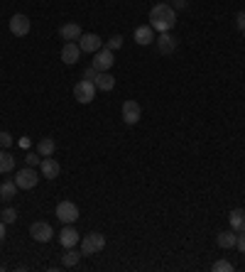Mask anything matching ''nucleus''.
Instances as JSON below:
<instances>
[{
  "label": "nucleus",
  "instance_id": "obj_1",
  "mask_svg": "<svg viewBox=\"0 0 245 272\" xmlns=\"http://www.w3.org/2000/svg\"><path fill=\"white\" fill-rule=\"evenodd\" d=\"M177 25V10L172 5L157 3L152 10H150V27L157 30V32H169L172 27Z\"/></svg>",
  "mask_w": 245,
  "mask_h": 272
},
{
  "label": "nucleus",
  "instance_id": "obj_2",
  "mask_svg": "<svg viewBox=\"0 0 245 272\" xmlns=\"http://www.w3.org/2000/svg\"><path fill=\"white\" fill-rule=\"evenodd\" d=\"M74 98L79 101V103H91V101L96 98V84L93 81H88V79H81V81H76V86H74Z\"/></svg>",
  "mask_w": 245,
  "mask_h": 272
},
{
  "label": "nucleus",
  "instance_id": "obj_3",
  "mask_svg": "<svg viewBox=\"0 0 245 272\" xmlns=\"http://www.w3.org/2000/svg\"><path fill=\"white\" fill-rule=\"evenodd\" d=\"M103 248H106V235L103 233H88L81 240V253L84 255H96Z\"/></svg>",
  "mask_w": 245,
  "mask_h": 272
},
{
  "label": "nucleus",
  "instance_id": "obj_4",
  "mask_svg": "<svg viewBox=\"0 0 245 272\" xmlns=\"http://www.w3.org/2000/svg\"><path fill=\"white\" fill-rule=\"evenodd\" d=\"M54 213H57V218H59L64 226H66V223H76V221H79V206H76L74 201H59Z\"/></svg>",
  "mask_w": 245,
  "mask_h": 272
},
{
  "label": "nucleus",
  "instance_id": "obj_5",
  "mask_svg": "<svg viewBox=\"0 0 245 272\" xmlns=\"http://www.w3.org/2000/svg\"><path fill=\"white\" fill-rule=\"evenodd\" d=\"M15 184H17V189H35L37 184H39V174L35 172V167H24V169H20V172L15 174Z\"/></svg>",
  "mask_w": 245,
  "mask_h": 272
},
{
  "label": "nucleus",
  "instance_id": "obj_6",
  "mask_svg": "<svg viewBox=\"0 0 245 272\" xmlns=\"http://www.w3.org/2000/svg\"><path fill=\"white\" fill-rule=\"evenodd\" d=\"M140 118H142V108H140V103L137 101H125L122 103V123L125 125H135L140 123Z\"/></svg>",
  "mask_w": 245,
  "mask_h": 272
},
{
  "label": "nucleus",
  "instance_id": "obj_7",
  "mask_svg": "<svg viewBox=\"0 0 245 272\" xmlns=\"http://www.w3.org/2000/svg\"><path fill=\"white\" fill-rule=\"evenodd\" d=\"M30 235L35 238L37 243H49L54 238V231H52V226L47 221H35L30 226Z\"/></svg>",
  "mask_w": 245,
  "mask_h": 272
},
{
  "label": "nucleus",
  "instance_id": "obj_8",
  "mask_svg": "<svg viewBox=\"0 0 245 272\" xmlns=\"http://www.w3.org/2000/svg\"><path fill=\"white\" fill-rule=\"evenodd\" d=\"M30 27H32V22H30L27 15L17 13L10 17V32L15 37H27V35H30Z\"/></svg>",
  "mask_w": 245,
  "mask_h": 272
},
{
  "label": "nucleus",
  "instance_id": "obj_9",
  "mask_svg": "<svg viewBox=\"0 0 245 272\" xmlns=\"http://www.w3.org/2000/svg\"><path fill=\"white\" fill-rule=\"evenodd\" d=\"M115 64V57H113V50H108L106 44L101 47V50L93 54V66H96L98 71H108L110 66Z\"/></svg>",
  "mask_w": 245,
  "mask_h": 272
},
{
  "label": "nucleus",
  "instance_id": "obj_10",
  "mask_svg": "<svg viewBox=\"0 0 245 272\" xmlns=\"http://www.w3.org/2000/svg\"><path fill=\"white\" fill-rule=\"evenodd\" d=\"M59 243H61V248H76L81 243V235H79V231L74 228V223H66V226L61 228Z\"/></svg>",
  "mask_w": 245,
  "mask_h": 272
},
{
  "label": "nucleus",
  "instance_id": "obj_11",
  "mask_svg": "<svg viewBox=\"0 0 245 272\" xmlns=\"http://www.w3.org/2000/svg\"><path fill=\"white\" fill-rule=\"evenodd\" d=\"M79 47H81V52H86V54H96V52L103 47V39L98 37L96 32H86V35H81V39H79Z\"/></svg>",
  "mask_w": 245,
  "mask_h": 272
},
{
  "label": "nucleus",
  "instance_id": "obj_12",
  "mask_svg": "<svg viewBox=\"0 0 245 272\" xmlns=\"http://www.w3.org/2000/svg\"><path fill=\"white\" fill-rule=\"evenodd\" d=\"M79 57H81V47H79V42H64V47H61V62L71 66V64L79 62Z\"/></svg>",
  "mask_w": 245,
  "mask_h": 272
},
{
  "label": "nucleus",
  "instance_id": "obj_13",
  "mask_svg": "<svg viewBox=\"0 0 245 272\" xmlns=\"http://www.w3.org/2000/svg\"><path fill=\"white\" fill-rule=\"evenodd\" d=\"M155 44H157L159 54H172V52L177 50V39L172 37L169 32H159L157 37H155Z\"/></svg>",
  "mask_w": 245,
  "mask_h": 272
},
{
  "label": "nucleus",
  "instance_id": "obj_14",
  "mask_svg": "<svg viewBox=\"0 0 245 272\" xmlns=\"http://www.w3.org/2000/svg\"><path fill=\"white\" fill-rule=\"evenodd\" d=\"M39 172H42V177L44 179H57L61 172V167H59V162L57 160H52V157H44V160L39 162Z\"/></svg>",
  "mask_w": 245,
  "mask_h": 272
},
{
  "label": "nucleus",
  "instance_id": "obj_15",
  "mask_svg": "<svg viewBox=\"0 0 245 272\" xmlns=\"http://www.w3.org/2000/svg\"><path fill=\"white\" fill-rule=\"evenodd\" d=\"M135 42L140 44V47H147V44H152L155 42V30L150 25H140V27H135Z\"/></svg>",
  "mask_w": 245,
  "mask_h": 272
},
{
  "label": "nucleus",
  "instance_id": "obj_16",
  "mask_svg": "<svg viewBox=\"0 0 245 272\" xmlns=\"http://www.w3.org/2000/svg\"><path fill=\"white\" fill-rule=\"evenodd\" d=\"M81 27L76 25V22H66V25L59 27V37L66 39V42H76V39H81Z\"/></svg>",
  "mask_w": 245,
  "mask_h": 272
},
{
  "label": "nucleus",
  "instance_id": "obj_17",
  "mask_svg": "<svg viewBox=\"0 0 245 272\" xmlns=\"http://www.w3.org/2000/svg\"><path fill=\"white\" fill-rule=\"evenodd\" d=\"M228 221H231V228L235 233H243L245 231V211L243 209H233L231 216H228Z\"/></svg>",
  "mask_w": 245,
  "mask_h": 272
},
{
  "label": "nucleus",
  "instance_id": "obj_18",
  "mask_svg": "<svg viewBox=\"0 0 245 272\" xmlns=\"http://www.w3.org/2000/svg\"><path fill=\"white\" fill-rule=\"evenodd\" d=\"M93 84H96V88H101V91H113V88H115V76L108 74V71H101Z\"/></svg>",
  "mask_w": 245,
  "mask_h": 272
},
{
  "label": "nucleus",
  "instance_id": "obj_19",
  "mask_svg": "<svg viewBox=\"0 0 245 272\" xmlns=\"http://www.w3.org/2000/svg\"><path fill=\"white\" fill-rule=\"evenodd\" d=\"M54 150H57V142H54L52 137H42V140L37 142V152H39L42 157H52Z\"/></svg>",
  "mask_w": 245,
  "mask_h": 272
},
{
  "label": "nucleus",
  "instance_id": "obj_20",
  "mask_svg": "<svg viewBox=\"0 0 245 272\" xmlns=\"http://www.w3.org/2000/svg\"><path fill=\"white\" fill-rule=\"evenodd\" d=\"M17 194V184H15V179L12 182H3L0 184V201H12Z\"/></svg>",
  "mask_w": 245,
  "mask_h": 272
},
{
  "label": "nucleus",
  "instance_id": "obj_21",
  "mask_svg": "<svg viewBox=\"0 0 245 272\" xmlns=\"http://www.w3.org/2000/svg\"><path fill=\"white\" fill-rule=\"evenodd\" d=\"M81 255H84V253H76L74 248H66V253L61 255V265H64V267H76Z\"/></svg>",
  "mask_w": 245,
  "mask_h": 272
},
{
  "label": "nucleus",
  "instance_id": "obj_22",
  "mask_svg": "<svg viewBox=\"0 0 245 272\" xmlns=\"http://www.w3.org/2000/svg\"><path fill=\"white\" fill-rule=\"evenodd\" d=\"M216 240H218V245L220 248H235V240H238V233H235V231H223V233H218V238H216Z\"/></svg>",
  "mask_w": 245,
  "mask_h": 272
},
{
  "label": "nucleus",
  "instance_id": "obj_23",
  "mask_svg": "<svg viewBox=\"0 0 245 272\" xmlns=\"http://www.w3.org/2000/svg\"><path fill=\"white\" fill-rule=\"evenodd\" d=\"M12 169H15V157L0 150V174H8V172H12Z\"/></svg>",
  "mask_w": 245,
  "mask_h": 272
},
{
  "label": "nucleus",
  "instance_id": "obj_24",
  "mask_svg": "<svg viewBox=\"0 0 245 272\" xmlns=\"http://www.w3.org/2000/svg\"><path fill=\"white\" fill-rule=\"evenodd\" d=\"M0 221H5V223H15V221H17V211L12 209V206H5V209L0 211Z\"/></svg>",
  "mask_w": 245,
  "mask_h": 272
},
{
  "label": "nucleus",
  "instance_id": "obj_25",
  "mask_svg": "<svg viewBox=\"0 0 245 272\" xmlns=\"http://www.w3.org/2000/svg\"><path fill=\"white\" fill-rule=\"evenodd\" d=\"M106 47H108V50H120L122 47V37L120 35H113V37H108V42H106Z\"/></svg>",
  "mask_w": 245,
  "mask_h": 272
},
{
  "label": "nucleus",
  "instance_id": "obj_26",
  "mask_svg": "<svg viewBox=\"0 0 245 272\" xmlns=\"http://www.w3.org/2000/svg\"><path fill=\"white\" fill-rule=\"evenodd\" d=\"M213 272H233V265L228 260H218V262H213Z\"/></svg>",
  "mask_w": 245,
  "mask_h": 272
},
{
  "label": "nucleus",
  "instance_id": "obj_27",
  "mask_svg": "<svg viewBox=\"0 0 245 272\" xmlns=\"http://www.w3.org/2000/svg\"><path fill=\"white\" fill-rule=\"evenodd\" d=\"M39 157H42L39 152H30V155L24 157V162H27V167H39V162H42Z\"/></svg>",
  "mask_w": 245,
  "mask_h": 272
},
{
  "label": "nucleus",
  "instance_id": "obj_28",
  "mask_svg": "<svg viewBox=\"0 0 245 272\" xmlns=\"http://www.w3.org/2000/svg\"><path fill=\"white\" fill-rule=\"evenodd\" d=\"M10 145H12V137H10V133H5V130H0V150L10 147Z\"/></svg>",
  "mask_w": 245,
  "mask_h": 272
},
{
  "label": "nucleus",
  "instance_id": "obj_29",
  "mask_svg": "<svg viewBox=\"0 0 245 272\" xmlns=\"http://www.w3.org/2000/svg\"><path fill=\"white\" fill-rule=\"evenodd\" d=\"M98 74H101V71H98L96 66L91 64V66H88V69L84 71V76H81V79H88V81H96V76H98Z\"/></svg>",
  "mask_w": 245,
  "mask_h": 272
},
{
  "label": "nucleus",
  "instance_id": "obj_30",
  "mask_svg": "<svg viewBox=\"0 0 245 272\" xmlns=\"http://www.w3.org/2000/svg\"><path fill=\"white\" fill-rule=\"evenodd\" d=\"M235 248H238L240 253H245V231H243V233H238V240H235Z\"/></svg>",
  "mask_w": 245,
  "mask_h": 272
},
{
  "label": "nucleus",
  "instance_id": "obj_31",
  "mask_svg": "<svg viewBox=\"0 0 245 272\" xmlns=\"http://www.w3.org/2000/svg\"><path fill=\"white\" fill-rule=\"evenodd\" d=\"M235 25H238V30H240V32L245 30V13H243V10H240V13H238V17H235Z\"/></svg>",
  "mask_w": 245,
  "mask_h": 272
},
{
  "label": "nucleus",
  "instance_id": "obj_32",
  "mask_svg": "<svg viewBox=\"0 0 245 272\" xmlns=\"http://www.w3.org/2000/svg\"><path fill=\"white\" fill-rule=\"evenodd\" d=\"M172 8H174V10H184V8H186V0H172Z\"/></svg>",
  "mask_w": 245,
  "mask_h": 272
},
{
  "label": "nucleus",
  "instance_id": "obj_33",
  "mask_svg": "<svg viewBox=\"0 0 245 272\" xmlns=\"http://www.w3.org/2000/svg\"><path fill=\"white\" fill-rule=\"evenodd\" d=\"M5 226H8V223H5V221H0V243L5 240Z\"/></svg>",
  "mask_w": 245,
  "mask_h": 272
},
{
  "label": "nucleus",
  "instance_id": "obj_34",
  "mask_svg": "<svg viewBox=\"0 0 245 272\" xmlns=\"http://www.w3.org/2000/svg\"><path fill=\"white\" fill-rule=\"evenodd\" d=\"M243 37H245V30H243Z\"/></svg>",
  "mask_w": 245,
  "mask_h": 272
}]
</instances>
